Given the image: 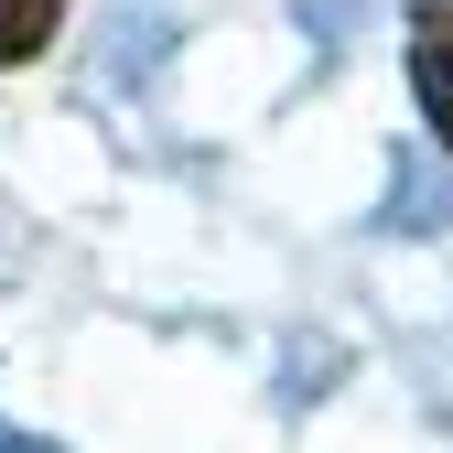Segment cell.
<instances>
[{"label": "cell", "instance_id": "cell-2", "mask_svg": "<svg viewBox=\"0 0 453 453\" xmlns=\"http://www.w3.org/2000/svg\"><path fill=\"white\" fill-rule=\"evenodd\" d=\"M65 33V0H0V76L43 65V43Z\"/></svg>", "mask_w": 453, "mask_h": 453}, {"label": "cell", "instance_id": "cell-1", "mask_svg": "<svg viewBox=\"0 0 453 453\" xmlns=\"http://www.w3.org/2000/svg\"><path fill=\"white\" fill-rule=\"evenodd\" d=\"M411 87L432 108V130L453 141V0H421L411 12Z\"/></svg>", "mask_w": 453, "mask_h": 453}]
</instances>
